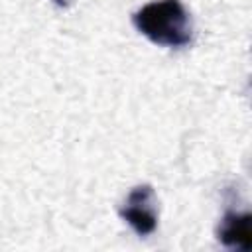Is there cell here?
<instances>
[{
    "instance_id": "cell-1",
    "label": "cell",
    "mask_w": 252,
    "mask_h": 252,
    "mask_svg": "<svg viewBox=\"0 0 252 252\" xmlns=\"http://www.w3.org/2000/svg\"><path fill=\"white\" fill-rule=\"evenodd\" d=\"M138 28L154 41L183 45L189 39V20L177 0H159L142 8L136 16Z\"/></svg>"
},
{
    "instance_id": "cell-2",
    "label": "cell",
    "mask_w": 252,
    "mask_h": 252,
    "mask_svg": "<svg viewBox=\"0 0 252 252\" xmlns=\"http://www.w3.org/2000/svg\"><path fill=\"white\" fill-rule=\"evenodd\" d=\"M224 240L226 242H242L244 246H248V240H250V224H248V217L244 219H230L226 228H224Z\"/></svg>"
}]
</instances>
